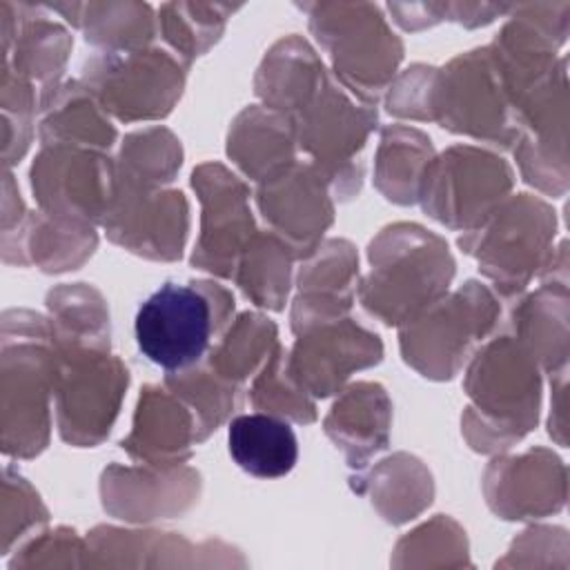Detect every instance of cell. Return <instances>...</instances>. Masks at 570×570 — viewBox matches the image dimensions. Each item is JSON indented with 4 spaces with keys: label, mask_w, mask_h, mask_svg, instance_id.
<instances>
[{
    "label": "cell",
    "mask_w": 570,
    "mask_h": 570,
    "mask_svg": "<svg viewBox=\"0 0 570 570\" xmlns=\"http://www.w3.org/2000/svg\"><path fill=\"white\" fill-rule=\"evenodd\" d=\"M38 209L69 225H102L116 196V160L82 147H42L31 169Z\"/></svg>",
    "instance_id": "cell-13"
},
{
    "label": "cell",
    "mask_w": 570,
    "mask_h": 570,
    "mask_svg": "<svg viewBox=\"0 0 570 570\" xmlns=\"http://www.w3.org/2000/svg\"><path fill=\"white\" fill-rule=\"evenodd\" d=\"M58 350L56 425L60 439L94 448L107 439L129 385L127 365L109 350Z\"/></svg>",
    "instance_id": "cell-11"
},
{
    "label": "cell",
    "mask_w": 570,
    "mask_h": 570,
    "mask_svg": "<svg viewBox=\"0 0 570 570\" xmlns=\"http://www.w3.org/2000/svg\"><path fill=\"white\" fill-rule=\"evenodd\" d=\"M47 519L49 512L33 485L7 465L2 474V554L7 557L16 543L33 537L31 532H40Z\"/></svg>",
    "instance_id": "cell-42"
},
{
    "label": "cell",
    "mask_w": 570,
    "mask_h": 570,
    "mask_svg": "<svg viewBox=\"0 0 570 570\" xmlns=\"http://www.w3.org/2000/svg\"><path fill=\"white\" fill-rule=\"evenodd\" d=\"M276 345V323L261 312H243L227 325L203 361L216 376L243 387L265 365Z\"/></svg>",
    "instance_id": "cell-34"
},
{
    "label": "cell",
    "mask_w": 570,
    "mask_h": 570,
    "mask_svg": "<svg viewBox=\"0 0 570 570\" xmlns=\"http://www.w3.org/2000/svg\"><path fill=\"white\" fill-rule=\"evenodd\" d=\"M483 494L501 519H539L566 503V468L543 448L497 456L483 474Z\"/></svg>",
    "instance_id": "cell-19"
},
{
    "label": "cell",
    "mask_w": 570,
    "mask_h": 570,
    "mask_svg": "<svg viewBox=\"0 0 570 570\" xmlns=\"http://www.w3.org/2000/svg\"><path fill=\"white\" fill-rule=\"evenodd\" d=\"M49 325L60 350H109V309L102 294L87 283L58 285L47 294Z\"/></svg>",
    "instance_id": "cell-33"
},
{
    "label": "cell",
    "mask_w": 570,
    "mask_h": 570,
    "mask_svg": "<svg viewBox=\"0 0 570 570\" xmlns=\"http://www.w3.org/2000/svg\"><path fill=\"white\" fill-rule=\"evenodd\" d=\"M102 229L111 243L136 256L178 261L189 232V205L176 189H136L116 183Z\"/></svg>",
    "instance_id": "cell-17"
},
{
    "label": "cell",
    "mask_w": 570,
    "mask_h": 570,
    "mask_svg": "<svg viewBox=\"0 0 570 570\" xmlns=\"http://www.w3.org/2000/svg\"><path fill=\"white\" fill-rule=\"evenodd\" d=\"M352 490L367 494L374 510L394 525L419 517L434 497L430 470L405 452L376 463L367 474L352 476Z\"/></svg>",
    "instance_id": "cell-29"
},
{
    "label": "cell",
    "mask_w": 570,
    "mask_h": 570,
    "mask_svg": "<svg viewBox=\"0 0 570 570\" xmlns=\"http://www.w3.org/2000/svg\"><path fill=\"white\" fill-rule=\"evenodd\" d=\"M394 566H465L468 541L463 528L450 517L432 521L405 534L394 550Z\"/></svg>",
    "instance_id": "cell-40"
},
{
    "label": "cell",
    "mask_w": 570,
    "mask_h": 570,
    "mask_svg": "<svg viewBox=\"0 0 570 570\" xmlns=\"http://www.w3.org/2000/svg\"><path fill=\"white\" fill-rule=\"evenodd\" d=\"M463 387L472 403L461 416V430L472 450L505 452L537 425L541 367L510 332L472 354Z\"/></svg>",
    "instance_id": "cell-1"
},
{
    "label": "cell",
    "mask_w": 570,
    "mask_h": 570,
    "mask_svg": "<svg viewBox=\"0 0 570 570\" xmlns=\"http://www.w3.org/2000/svg\"><path fill=\"white\" fill-rule=\"evenodd\" d=\"M434 122L503 149L517 140L510 102L499 82L488 47L452 58L436 73Z\"/></svg>",
    "instance_id": "cell-12"
},
{
    "label": "cell",
    "mask_w": 570,
    "mask_h": 570,
    "mask_svg": "<svg viewBox=\"0 0 570 570\" xmlns=\"http://www.w3.org/2000/svg\"><path fill=\"white\" fill-rule=\"evenodd\" d=\"M165 387L171 390L194 412L198 443L227 421L243 392V387H236L216 376L205 365V361L180 372H167Z\"/></svg>",
    "instance_id": "cell-38"
},
{
    "label": "cell",
    "mask_w": 570,
    "mask_h": 570,
    "mask_svg": "<svg viewBox=\"0 0 570 570\" xmlns=\"http://www.w3.org/2000/svg\"><path fill=\"white\" fill-rule=\"evenodd\" d=\"M292 247L269 229H258L243 249L232 281L258 307L281 312L292 289Z\"/></svg>",
    "instance_id": "cell-32"
},
{
    "label": "cell",
    "mask_w": 570,
    "mask_h": 570,
    "mask_svg": "<svg viewBox=\"0 0 570 570\" xmlns=\"http://www.w3.org/2000/svg\"><path fill=\"white\" fill-rule=\"evenodd\" d=\"M512 185V167L501 156L472 145H452L428 165L416 203L436 223L465 234L510 196Z\"/></svg>",
    "instance_id": "cell-10"
},
{
    "label": "cell",
    "mask_w": 570,
    "mask_h": 570,
    "mask_svg": "<svg viewBox=\"0 0 570 570\" xmlns=\"http://www.w3.org/2000/svg\"><path fill=\"white\" fill-rule=\"evenodd\" d=\"M187 65L167 49L100 51L85 60L80 82L120 122L160 120L183 96Z\"/></svg>",
    "instance_id": "cell-9"
},
{
    "label": "cell",
    "mask_w": 570,
    "mask_h": 570,
    "mask_svg": "<svg viewBox=\"0 0 570 570\" xmlns=\"http://www.w3.org/2000/svg\"><path fill=\"white\" fill-rule=\"evenodd\" d=\"M232 292L214 281L163 283L134 321L138 350L167 372L198 365L234 321Z\"/></svg>",
    "instance_id": "cell-4"
},
{
    "label": "cell",
    "mask_w": 570,
    "mask_h": 570,
    "mask_svg": "<svg viewBox=\"0 0 570 570\" xmlns=\"http://www.w3.org/2000/svg\"><path fill=\"white\" fill-rule=\"evenodd\" d=\"M557 234L554 209L539 196H508L476 229L459 236V247L476 258L494 294L514 298L541 274Z\"/></svg>",
    "instance_id": "cell-7"
},
{
    "label": "cell",
    "mask_w": 570,
    "mask_h": 570,
    "mask_svg": "<svg viewBox=\"0 0 570 570\" xmlns=\"http://www.w3.org/2000/svg\"><path fill=\"white\" fill-rule=\"evenodd\" d=\"M327 78L330 71L314 47L292 33L265 53L254 76V91L263 100V107L294 118L312 102Z\"/></svg>",
    "instance_id": "cell-26"
},
{
    "label": "cell",
    "mask_w": 570,
    "mask_h": 570,
    "mask_svg": "<svg viewBox=\"0 0 570 570\" xmlns=\"http://www.w3.org/2000/svg\"><path fill=\"white\" fill-rule=\"evenodd\" d=\"M240 4L223 2H167L158 9V31L176 56L189 67L223 36L227 18Z\"/></svg>",
    "instance_id": "cell-37"
},
{
    "label": "cell",
    "mask_w": 570,
    "mask_h": 570,
    "mask_svg": "<svg viewBox=\"0 0 570 570\" xmlns=\"http://www.w3.org/2000/svg\"><path fill=\"white\" fill-rule=\"evenodd\" d=\"M358 287V256L350 240L327 238L301 261L289 323L298 336L350 316Z\"/></svg>",
    "instance_id": "cell-20"
},
{
    "label": "cell",
    "mask_w": 570,
    "mask_h": 570,
    "mask_svg": "<svg viewBox=\"0 0 570 570\" xmlns=\"http://www.w3.org/2000/svg\"><path fill=\"white\" fill-rule=\"evenodd\" d=\"M392 403L383 385L358 381L338 392L336 403L323 421L325 434L343 452L352 470L390 445Z\"/></svg>",
    "instance_id": "cell-23"
},
{
    "label": "cell",
    "mask_w": 570,
    "mask_h": 570,
    "mask_svg": "<svg viewBox=\"0 0 570 570\" xmlns=\"http://www.w3.org/2000/svg\"><path fill=\"white\" fill-rule=\"evenodd\" d=\"M508 327L543 372L563 370L568 361V285L541 283L512 307Z\"/></svg>",
    "instance_id": "cell-28"
},
{
    "label": "cell",
    "mask_w": 570,
    "mask_h": 570,
    "mask_svg": "<svg viewBox=\"0 0 570 570\" xmlns=\"http://www.w3.org/2000/svg\"><path fill=\"white\" fill-rule=\"evenodd\" d=\"M436 67L412 65L401 71L385 91V107L396 118L432 120L434 122V85Z\"/></svg>",
    "instance_id": "cell-44"
},
{
    "label": "cell",
    "mask_w": 570,
    "mask_h": 570,
    "mask_svg": "<svg viewBox=\"0 0 570 570\" xmlns=\"http://www.w3.org/2000/svg\"><path fill=\"white\" fill-rule=\"evenodd\" d=\"M45 4L0 2L2 16V67L11 69L40 91L60 82L73 40L51 20Z\"/></svg>",
    "instance_id": "cell-21"
},
{
    "label": "cell",
    "mask_w": 570,
    "mask_h": 570,
    "mask_svg": "<svg viewBox=\"0 0 570 570\" xmlns=\"http://www.w3.org/2000/svg\"><path fill=\"white\" fill-rule=\"evenodd\" d=\"M38 138L42 147L65 145L107 151L116 142V127L80 80H65L40 91Z\"/></svg>",
    "instance_id": "cell-25"
},
{
    "label": "cell",
    "mask_w": 570,
    "mask_h": 570,
    "mask_svg": "<svg viewBox=\"0 0 570 570\" xmlns=\"http://www.w3.org/2000/svg\"><path fill=\"white\" fill-rule=\"evenodd\" d=\"M296 145L323 174L332 194L347 200L361 191V151L376 129V107L352 98L332 76L312 102L292 118Z\"/></svg>",
    "instance_id": "cell-8"
},
{
    "label": "cell",
    "mask_w": 570,
    "mask_h": 570,
    "mask_svg": "<svg viewBox=\"0 0 570 570\" xmlns=\"http://www.w3.org/2000/svg\"><path fill=\"white\" fill-rule=\"evenodd\" d=\"M552 376H557V381L552 383L554 394H552V412H550V421H548V432L550 436H554V441L559 445H566V367L554 372Z\"/></svg>",
    "instance_id": "cell-45"
},
{
    "label": "cell",
    "mask_w": 570,
    "mask_h": 570,
    "mask_svg": "<svg viewBox=\"0 0 570 570\" xmlns=\"http://www.w3.org/2000/svg\"><path fill=\"white\" fill-rule=\"evenodd\" d=\"M227 448L234 463L256 479L285 476L298 459L292 425L267 412L234 416L227 428Z\"/></svg>",
    "instance_id": "cell-30"
},
{
    "label": "cell",
    "mask_w": 570,
    "mask_h": 570,
    "mask_svg": "<svg viewBox=\"0 0 570 570\" xmlns=\"http://www.w3.org/2000/svg\"><path fill=\"white\" fill-rule=\"evenodd\" d=\"M36 89L29 80L2 67V160L11 169L29 149L36 122Z\"/></svg>",
    "instance_id": "cell-41"
},
{
    "label": "cell",
    "mask_w": 570,
    "mask_h": 570,
    "mask_svg": "<svg viewBox=\"0 0 570 570\" xmlns=\"http://www.w3.org/2000/svg\"><path fill=\"white\" fill-rule=\"evenodd\" d=\"M256 207L269 232L292 247L296 261L307 258L334 223L332 189L309 160H296L258 183Z\"/></svg>",
    "instance_id": "cell-16"
},
{
    "label": "cell",
    "mask_w": 570,
    "mask_h": 570,
    "mask_svg": "<svg viewBox=\"0 0 570 570\" xmlns=\"http://www.w3.org/2000/svg\"><path fill=\"white\" fill-rule=\"evenodd\" d=\"M200 200V234L191 265L218 278H232L249 238L258 232L249 209V187L220 163H203L191 171Z\"/></svg>",
    "instance_id": "cell-14"
},
{
    "label": "cell",
    "mask_w": 570,
    "mask_h": 570,
    "mask_svg": "<svg viewBox=\"0 0 570 570\" xmlns=\"http://www.w3.org/2000/svg\"><path fill=\"white\" fill-rule=\"evenodd\" d=\"M499 318L501 303L494 289L468 281L399 327L401 356L421 376L450 381L490 336Z\"/></svg>",
    "instance_id": "cell-6"
},
{
    "label": "cell",
    "mask_w": 570,
    "mask_h": 570,
    "mask_svg": "<svg viewBox=\"0 0 570 570\" xmlns=\"http://www.w3.org/2000/svg\"><path fill=\"white\" fill-rule=\"evenodd\" d=\"M381 358L379 334L345 316L298 334L292 350L285 352V367L312 399H327L338 394L352 374L381 363Z\"/></svg>",
    "instance_id": "cell-15"
},
{
    "label": "cell",
    "mask_w": 570,
    "mask_h": 570,
    "mask_svg": "<svg viewBox=\"0 0 570 570\" xmlns=\"http://www.w3.org/2000/svg\"><path fill=\"white\" fill-rule=\"evenodd\" d=\"M116 160V183L136 189H165L183 165L180 140L165 127L125 136Z\"/></svg>",
    "instance_id": "cell-35"
},
{
    "label": "cell",
    "mask_w": 570,
    "mask_h": 570,
    "mask_svg": "<svg viewBox=\"0 0 570 570\" xmlns=\"http://www.w3.org/2000/svg\"><path fill=\"white\" fill-rule=\"evenodd\" d=\"M78 568L89 566L87 539L82 541L69 528H56L36 532L18 546L11 568Z\"/></svg>",
    "instance_id": "cell-43"
},
{
    "label": "cell",
    "mask_w": 570,
    "mask_h": 570,
    "mask_svg": "<svg viewBox=\"0 0 570 570\" xmlns=\"http://www.w3.org/2000/svg\"><path fill=\"white\" fill-rule=\"evenodd\" d=\"M196 443L194 412L167 387H142L131 430L120 441V448L138 463L169 470L183 465Z\"/></svg>",
    "instance_id": "cell-22"
},
{
    "label": "cell",
    "mask_w": 570,
    "mask_h": 570,
    "mask_svg": "<svg viewBox=\"0 0 570 570\" xmlns=\"http://www.w3.org/2000/svg\"><path fill=\"white\" fill-rule=\"evenodd\" d=\"M249 401L256 410L281 416L285 421H294L301 425L314 423L316 399H312L287 372L285 367V350L278 343L269 354L265 365L254 374L249 385Z\"/></svg>",
    "instance_id": "cell-39"
},
{
    "label": "cell",
    "mask_w": 570,
    "mask_h": 570,
    "mask_svg": "<svg viewBox=\"0 0 570 570\" xmlns=\"http://www.w3.org/2000/svg\"><path fill=\"white\" fill-rule=\"evenodd\" d=\"M200 497V474L187 465L160 470L151 465L105 468L100 499L116 519L147 523L187 512Z\"/></svg>",
    "instance_id": "cell-18"
},
{
    "label": "cell",
    "mask_w": 570,
    "mask_h": 570,
    "mask_svg": "<svg viewBox=\"0 0 570 570\" xmlns=\"http://www.w3.org/2000/svg\"><path fill=\"white\" fill-rule=\"evenodd\" d=\"M298 7L307 13L309 31L330 56L336 82L358 102L376 107L403 60V42L381 9L370 2Z\"/></svg>",
    "instance_id": "cell-5"
},
{
    "label": "cell",
    "mask_w": 570,
    "mask_h": 570,
    "mask_svg": "<svg viewBox=\"0 0 570 570\" xmlns=\"http://www.w3.org/2000/svg\"><path fill=\"white\" fill-rule=\"evenodd\" d=\"M96 227L69 225L47 214L29 212L27 218L2 232V261L7 265H36L47 274L78 269L96 249Z\"/></svg>",
    "instance_id": "cell-24"
},
{
    "label": "cell",
    "mask_w": 570,
    "mask_h": 570,
    "mask_svg": "<svg viewBox=\"0 0 570 570\" xmlns=\"http://www.w3.org/2000/svg\"><path fill=\"white\" fill-rule=\"evenodd\" d=\"M367 261L370 274L358 281V301L367 314L394 327L448 294L456 272L448 243L416 223L383 227L367 247Z\"/></svg>",
    "instance_id": "cell-3"
},
{
    "label": "cell",
    "mask_w": 570,
    "mask_h": 570,
    "mask_svg": "<svg viewBox=\"0 0 570 570\" xmlns=\"http://www.w3.org/2000/svg\"><path fill=\"white\" fill-rule=\"evenodd\" d=\"M296 149L292 118L263 105L245 107L227 134V156L254 183L296 163Z\"/></svg>",
    "instance_id": "cell-27"
},
{
    "label": "cell",
    "mask_w": 570,
    "mask_h": 570,
    "mask_svg": "<svg viewBox=\"0 0 570 570\" xmlns=\"http://www.w3.org/2000/svg\"><path fill=\"white\" fill-rule=\"evenodd\" d=\"M56 374L58 350L49 318L29 309L4 312L0 425L7 456L31 459L49 445Z\"/></svg>",
    "instance_id": "cell-2"
},
{
    "label": "cell",
    "mask_w": 570,
    "mask_h": 570,
    "mask_svg": "<svg viewBox=\"0 0 570 570\" xmlns=\"http://www.w3.org/2000/svg\"><path fill=\"white\" fill-rule=\"evenodd\" d=\"M76 29L85 40L107 53L147 49L158 31L149 4L142 2H89L80 4Z\"/></svg>",
    "instance_id": "cell-36"
},
{
    "label": "cell",
    "mask_w": 570,
    "mask_h": 570,
    "mask_svg": "<svg viewBox=\"0 0 570 570\" xmlns=\"http://www.w3.org/2000/svg\"><path fill=\"white\" fill-rule=\"evenodd\" d=\"M430 136L407 125H387L381 129V142L374 158V185L396 205H414L428 165L434 158Z\"/></svg>",
    "instance_id": "cell-31"
}]
</instances>
